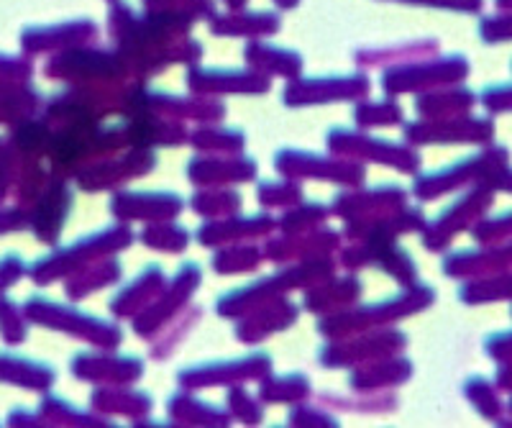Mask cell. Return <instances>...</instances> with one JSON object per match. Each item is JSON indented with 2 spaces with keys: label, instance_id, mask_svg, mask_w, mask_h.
<instances>
[{
  "label": "cell",
  "instance_id": "1",
  "mask_svg": "<svg viewBox=\"0 0 512 428\" xmlns=\"http://www.w3.org/2000/svg\"><path fill=\"white\" fill-rule=\"evenodd\" d=\"M126 72V62L121 54L105 52V49L75 47L54 57L47 65L49 77H70V80H113Z\"/></svg>",
  "mask_w": 512,
  "mask_h": 428
},
{
  "label": "cell",
  "instance_id": "2",
  "mask_svg": "<svg viewBox=\"0 0 512 428\" xmlns=\"http://www.w3.org/2000/svg\"><path fill=\"white\" fill-rule=\"evenodd\" d=\"M369 90L367 75L346 77H318V80H297L285 90V100L290 106H305V103H328V100L359 98Z\"/></svg>",
  "mask_w": 512,
  "mask_h": 428
},
{
  "label": "cell",
  "instance_id": "3",
  "mask_svg": "<svg viewBox=\"0 0 512 428\" xmlns=\"http://www.w3.org/2000/svg\"><path fill=\"white\" fill-rule=\"evenodd\" d=\"M98 36V26L90 18H77L70 24L49 26V29H29L24 34V47L29 52H67L85 47Z\"/></svg>",
  "mask_w": 512,
  "mask_h": 428
},
{
  "label": "cell",
  "instance_id": "4",
  "mask_svg": "<svg viewBox=\"0 0 512 428\" xmlns=\"http://www.w3.org/2000/svg\"><path fill=\"white\" fill-rule=\"evenodd\" d=\"M187 85L195 95L208 93H262L269 88V77L262 72H236V70H200L192 67L187 75Z\"/></svg>",
  "mask_w": 512,
  "mask_h": 428
},
{
  "label": "cell",
  "instance_id": "5",
  "mask_svg": "<svg viewBox=\"0 0 512 428\" xmlns=\"http://www.w3.org/2000/svg\"><path fill=\"white\" fill-rule=\"evenodd\" d=\"M277 170L287 172V175L323 177V180H361L359 167L346 165V162H333V159H320L318 154L310 152H282L280 157H277Z\"/></svg>",
  "mask_w": 512,
  "mask_h": 428
},
{
  "label": "cell",
  "instance_id": "6",
  "mask_svg": "<svg viewBox=\"0 0 512 428\" xmlns=\"http://www.w3.org/2000/svg\"><path fill=\"white\" fill-rule=\"evenodd\" d=\"M269 372L267 357H246L241 362L231 364H203V367H192L180 375L185 385H216V382H236L249 380V377H262Z\"/></svg>",
  "mask_w": 512,
  "mask_h": 428
},
{
  "label": "cell",
  "instance_id": "7",
  "mask_svg": "<svg viewBox=\"0 0 512 428\" xmlns=\"http://www.w3.org/2000/svg\"><path fill=\"white\" fill-rule=\"evenodd\" d=\"M282 26L280 16L269 11H231L210 16V31L216 36H272Z\"/></svg>",
  "mask_w": 512,
  "mask_h": 428
},
{
  "label": "cell",
  "instance_id": "8",
  "mask_svg": "<svg viewBox=\"0 0 512 428\" xmlns=\"http://www.w3.org/2000/svg\"><path fill=\"white\" fill-rule=\"evenodd\" d=\"M466 65L461 59L451 57V59H443V62H436V65H418V67H397V70H387L382 77V85L387 93H402V90H410V88H420L423 80H446L451 72H464Z\"/></svg>",
  "mask_w": 512,
  "mask_h": 428
},
{
  "label": "cell",
  "instance_id": "9",
  "mask_svg": "<svg viewBox=\"0 0 512 428\" xmlns=\"http://www.w3.org/2000/svg\"><path fill=\"white\" fill-rule=\"evenodd\" d=\"M180 208V198L169 193H126L113 198V211L123 218H172Z\"/></svg>",
  "mask_w": 512,
  "mask_h": 428
},
{
  "label": "cell",
  "instance_id": "10",
  "mask_svg": "<svg viewBox=\"0 0 512 428\" xmlns=\"http://www.w3.org/2000/svg\"><path fill=\"white\" fill-rule=\"evenodd\" d=\"M141 362L134 357H77L72 362V372H77L85 380H108V382H128L141 375Z\"/></svg>",
  "mask_w": 512,
  "mask_h": 428
},
{
  "label": "cell",
  "instance_id": "11",
  "mask_svg": "<svg viewBox=\"0 0 512 428\" xmlns=\"http://www.w3.org/2000/svg\"><path fill=\"white\" fill-rule=\"evenodd\" d=\"M246 62L254 67L256 72L262 75H285V77H297L303 70V59L297 57L290 49H277L269 47L262 42H251L246 47Z\"/></svg>",
  "mask_w": 512,
  "mask_h": 428
},
{
  "label": "cell",
  "instance_id": "12",
  "mask_svg": "<svg viewBox=\"0 0 512 428\" xmlns=\"http://www.w3.org/2000/svg\"><path fill=\"white\" fill-rule=\"evenodd\" d=\"M164 288V280H162V272L157 267L152 270H146L144 275L136 277V282H131L116 300H113V311L118 316H131L134 311H144L149 305L154 303V298H159V290Z\"/></svg>",
  "mask_w": 512,
  "mask_h": 428
},
{
  "label": "cell",
  "instance_id": "13",
  "mask_svg": "<svg viewBox=\"0 0 512 428\" xmlns=\"http://www.w3.org/2000/svg\"><path fill=\"white\" fill-rule=\"evenodd\" d=\"M254 175L251 159H192L190 177L192 182H223V180H249Z\"/></svg>",
  "mask_w": 512,
  "mask_h": 428
},
{
  "label": "cell",
  "instance_id": "14",
  "mask_svg": "<svg viewBox=\"0 0 512 428\" xmlns=\"http://www.w3.org/2000/svg\"><path fill=\"white\" fill-rule=\"evenodd\" d=\"M154 165V159L149 157L146 152H136V154H128V157H121L118 162H113V165H100V167H93V170L88 172V175H93V182H88V185H82V188H105L108 182H121V180H128V177H139V172H146L149 167Z\"/></svg>",
  "mask_w": 512,
  "mask_h": 428
},
{
  "label": "cell",
  "instance_id": "15",
  "mask_svg": "<svg viewBox=\"0 0 512 428\" xmlns=\"http://www.w3.org/2000/svg\"><path fill=\"white\" fill-rule=\"evenodd\" d=\"M0 377L26 387H44L52 382V370L44 364L26 362V359L0 357Z\"/></svg>",
  "mask_w": 512,
  "mask_h": 428
},
{
  "label": "cell",
  "instance_id": "16",
  "mask_svg": "<svg viewBox=\"0 0 512 428\" xmlns=\"http://www.w3.org/2000/svg\"><path fill=\"white\" fill-rule=\"evenodd\" d=\"M256 229L262 231H269L272 229V221L269 218H251V221H228V223H213V226H205L203 231H200V241L203 244H218V241H233V239H244V236H254Z\"/></svg>",
  "mask_w": 512,
  "mask_h": 428
},
{
  "label": "cell",
  "instance_id": "17",
  "mask_svg": "<svg viewBox=\"0 0 512 428\" xmlns=\"http://www.w3.org/2000/svg\"><path fill=\"white\" fill-rule=\"evenodd\" d=\"M308 393H310V385L303 375L280 377V380L267 382V385H264V398H267L269 403H277V400H282V403H290V400L305 398Z\"/></svg>",
  "mask_w": 512,
  "mask_h": 428
},
{
  "label": "cell",
  "instance_id": "18",
  "mask_svg": "<svg viewBox=\"0 0 512 428\" xmlns=\"http://www.w3.org/2000/svg\"><path fill=\"white\" fill-rule=\"evenodd\" d=\"M144 241L152 249H167V252H182L187 244V234L175 226H154L144 231Z\"/></svg>",
  "mask_w": 512,
  "mask_h": 428
},
{
  "label": "cell",
  "instance_id": "19",
  "mask_svg": "<svg viewBox=\"0 0 512 428\" xmlns=\"http://www.w3.org/2000/svg\"><path fill=\"white\" fill-rule=\"evenodd\" d=\"M241 206V198H236L233 193H221V198H216V193H203L195 195V211L205 213V216H226V213L236 211Z\"/></svg>",
  "mask_w": 512,
  "mask_h": 428
},
{
  "label": "cell",
  "instance_id": "20",
  "mask_svg": "<svg viewBox=\"0 0 512 428\" xmlns=\"http://www.w3.org/2000/svg\"><path fill=\"white\" fill-rule=\"evenodd\" d=\"M221 136H216V131H200V136H195V144H200V149L210 152V149H241L244 144V136L236 134V131H218Z\"/></svg>",
  "mask_w": 512,
  "mask_h": 428
},
{
  "label": "cell",
  "instance_id": "21",
  "mask_svg": "<svg viewBox=\"0 0 512 428\" xmlns=\"http://www.w3.org/2000/svg\"><path fill=\"white\" fill-rule=\"evenodd\" d=\"M397 108L390 106V103H369V106H359L356 108V118H359V124L364 121V124H379L382 121L384 126L395 124L397 118Z\"/></svg>",
  "mask_w": 512,
  "mask_h": 428
},
{
  "label": "cell",
  "instance_id": "22",
  "mask_svg": "<svg viewBox=\"0 0 512 428\" xmlns=\"http://www.w3.org/2000/svg\"><path fill=\"white\" fill-rule=\"evenodd\" d=\"M290 190H297L295 185H277V182H262V190H259V198L267 203V206H277V203H287V200H295V198H287L285 193Z\"/></svg>",
  "mask_w": 512,
  "mask_h": 428
},
{
  "label": "cell",
  "instance_id": "23",
  "mask_svg": "<svg viewBox=\"0 0 512 428\" xmlns=\"http://www.w3.org/2000/svg\"><path fill=\"white\" fill-rule=\"evenodd\" d=\"M231 405H233V408H236V416L244 418L246 423H254L256 418H262V411H259V405L251 403L249 395L231 393Z\"/></svg>",
  "mask_w": 512,
  "mask_h": 428
},
{
  "label": "cell",
  "instance_id": "24",
  "mask_svg": "<svg viewBox=\"0 0 512 428\" xmlns=\"http://www.w3.org/2000/svg\"><path fill=\"white\" fill-rule=\"evenodd\" d=\"M405 3H423V6L436 8H464V11H474L482 6V0H405Z\"/></svg>",
  "mask_w": 512,
  "mask_h": 428
},
{
  "label": "cell",
  "instance_id": "25",
  "mask_svg": "<svg viewBox=\"0 0 512 428\" xmlns=\"http://www.w3.org/2000/svg\"><path fill=\"white\" fill-rule=\"evenodd\" d=\"M223 3H226V6L231 8V11H239V8H244L246 3H249V0H223Z\"/></svg>",
  "mask_w": 512,
  "mask_h": 428
},
{
  "label": "cell",
  "instance_id": "26",
  "mask_svg": "<svg viewBox=\"0 0 512 428\" xmlns=\"http://www.w3.org/2000/svg\"><path fill=\"white\" fill-rule=\"evenodd\" d=\"M274 3H277L280 8H295L300 0H274Z\"/></svg>",
  "mask_w": 512,
  "mask_h": 428
}]
</instances>
